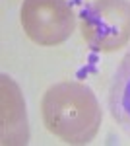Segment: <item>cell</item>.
I'll return each instance as SVG.
<instances>
[{
  "label": "cell",
  "mask_w": 130,
  "mask_h": 146,
  "mask_svg": "<svg viewBox=\"0 0 130 146\" xmlns=\"http://www.w3.org/2000/svg\"><path fill=\"white\" fill-rule=\"evenodd\" d=\"M41 113L47 131L66 144H89L103 121L97 96L76 80L51 86L43 96Z\"/></svg>",
  "instance_id": "6da1fadb"
},
{
  "label": "cell",
  "mask_w": 130,
  "mask_h": 146,
  "mask_svg": "<svg viewBox=\"0 0 130 146\" xmlns=\"http://www.w3.org/2000/svg\"><path fill=\"white\" fill-rule=\"evenodd\" d=\"M82 37L97 53H113L130 41L128 0H93L82 12Z\"/></svg>",
  "instance_id": "7a4b0ae2"
},
{
  "label": "cell",
  "mask_w": 130,
  "mask_h": 146,
  "mask_svg": "<svg viewBox=\"0 0 130 146\" xmlns=\"http://www.w3.org/2000/svg\"><path fill=\"white\" fill-rule=\"evenodd\" d=\"M22 27L33 43L53 47L64 43L76 27V16L66 0H23Z\"/></svg>",
  "instance_id": "3957f363"
},
{
  "label": "cell",
  "mask_w": 130,
  "mask_h": 146,
  "mask_svg": "<svg viewBox=\"0 0 130 146\" xmlns=\"http://www.w3.org/2000/svg\"><path fill=\"white\" fill-rule=\"evenodd\" d=\"M27 115L18 84L2 76V144H27Z\"/></svg>",
  "instance_id": "277c9868"
},
{
  "label": "cell",
  "mask_w": 130,
  "mask_h": 146,
  "mask_svg": "<svg viewBox=\"0 0 130 146\" xmlns=\"http://www.w3.org/2000/svg\"><path fill=\"white\" fill-rule=\"evenodd\" d=\"M109 109L119 129L130 136V49L113 72L109 86Z\"/></svg>",
  "instance_id": "5b68a950"
}]
</instances>
